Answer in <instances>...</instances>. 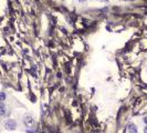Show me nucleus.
Listing matches in <instances>:
<instances>
[{"instance_id":"nucleus-2","label":"nucleus","mask_w":147,"mask_h":133,"mask_svg":"<svg viewBox=\"0 0 147 133\" xmlns=\"http://www.w3.org/2000/svg\"><path fill=\"white\" fill-rule=\"evenodd\" d=\"M5 128L7 130H14L17 128V122L14 120H8L5 123Z\"/></svg>"},{"instance_id":"nucleus-7","label":"nucleus","mask_w":147,"mask_h":133,"mask_svg":"<svg viewBox=\"0 0 147 133\" xmlns=\"http://www.w3.org/2000/svg\"><path fill=\"white\" fill-rule=\"evenodd\" d=\"M144 133H147V127L144 129Z\"/></svg>"},{"instance_id":"nucleus-8","label":"nucleus","mask_w":147,"mask_h":133,"mask_svg":"<svg viewBox=\"0 0 147 133\" xmlns=\"http://www.w3.org/2000/svg\"><path fill=\"white\" fill-rule=\"evenodd\" d=\"M144 122L147 124V118H145V119H144Z\"/></svg>"},{"instance_id":"nucleus-3","label":"nucleus","mask_w":147,"mask_h":133,"mask_svg":"<svg viewBox=\"0 0 147 133\" xmlns=\"http://www.w3.org/2000/svg\"><path fill=\"white\" fill-rule=\"evenodd\" d=\"M127 130L129 133H138V130H137V127L135 125L133 122H131V123H128L127 125Z\"/></svg>"},{"instance_id":"nucleus-6","label":"nucleus","mask_w":147,"mask_h":133,"mask_svg":"<svg viewBox=\"0 0 147 133\" xmlns=\"http://www.w3.org/2000/svg\"><path fill=\"white\" fill-rule=\"evenodd\" d=\"M27 132L28 133H35V129H32V130L29 129V130H27Z\"/></svg>"},{"instance_id":"nucleus-1","label":"nucleus","mask_w":147,"mask_h":133,"mask_svg":"<svg viewBox=\"0 0 147 133\" xmlns=\"http://www.w3.org/2000/svg\"><path fill=\"white\" fill-rule=\"evenodd\" d=\"M23 123H24V125L28 129H33L34 128V120L30 115H26V117L23 118Z\"/></svg>"},{"instance_id":"nucleus-9","label":"nucleus","mask_w":147,"mask_h":133,"mask_svg":"<svg viewBox=\"0 0 147 133\" xmlns=\"http://www.w3.org/2000/svg\"><path fill=\"white\" fill-rule=\"evenodd\" d=\"M79 1H80V2H83V1H85V0H79Z\"/></svg>"},{"instance_id":"nucleus-4","label":"nucleus","mask_w":147,"mask_h":133,"mask_svg":"<svg viewBox=\"0 0 147 133\" xmlns=\"http://www.w3.org/2000/svg\"><path fill=\"white\" fill-rule=\"evenodd\" d=\"M6 115V105L2 101H0V117Z\"/></svg>"},{"instance_id":"nucleus-5","label":"nucleus","mask_w":147,"mask_h":133,"mask_svg":"<svg viewBox=\"0 0 147 133\" xmlns=\"http://www.w3.org/2000/svg\"><path fill=\"white\" fill-rule=\"evenodd\" d=\"M5 100H6V93L0 92V101H5Z\"/></svg>"}]
</instances>
